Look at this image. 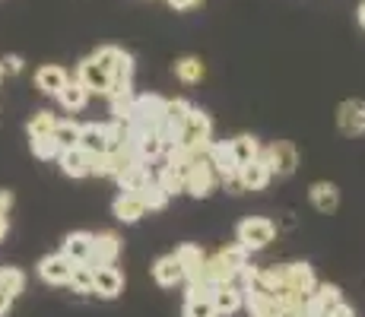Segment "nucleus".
Listing matches in <instances>:
<instances>
[{
	"label": "nucleus",
	"instance_id": "obj_28",
	"mask_svg": "<svg viewBox=\"0 0 365 317\" xmlns=\"http://www.w3.org/2000/svg\"><path fill=\"white\" fill-rule=\"evenodd\" d=\"M232 143V156H235V162L238 165H245V162H255V159H261L264 156V150H261V143H257L255 137H235V140H229Z\"/></svg>",
	"mask_w": 365,
	"mask_h": 317
},
{
	"label": "nucleus",
	"instance_id": "obj_37",
	"mask_svg": "<svg viewBox=\"0 0 365 317\" xmlns=\"http://www.w3.org/2000/svg\"><path fill=\"white\" fill-rule=\"evenodd\" d=\"M327 317H356V311L346 305V301H340V305H334L331 311H327Z\"/></svg>",
	"mask_w": 365,
	"mask_h": 317
},
{
	"label": "nucleus",
	"instance_id": "obj_36",
	"mask_svg": "<svg viewBox=\"0 0 365 317\" xmlns=\"http://www.w3.org/2000/svg\"><path fill=\"white\" fill-rule=\"evenodd\" d=\"M0 63H4V70H10V73H19V70L26 67L23 58H16V54H6V58L0 61Z\"/></svg>",
	"mask_w": 365,
	"mask_h": 317
},
{
	"label": "nucleus",
	"instance_id": "obj_12",
	"mask_svg": "<svg viewBox=\"0 0 365 317\" xmlns=\"http://www.w3.org/2000/svg\"><path fill=\"white\" fill-rule=\"evenodd\" d=\"M210 301H213V308H216V314L220 317H232V314H238L245 308V292L235 283L216 286L213 295H210Z\"/></svg>",
	"mask_w": 365,
	"mask_h": 317
},
{
	"label": "nucleus",
	"instance_id": "obj_10",
	"mask_svg": "<svg viewBox=\"0 0 365 317\" xmlns=\"http://www.w3.org/2000/svg\"><path fill=\"white\" fill-rule=\"evenodd\" d=\"M70 273H73V264H70L64 254H48V257H41V264H38V276L45 279L48 286H67Z\"/></svg>",
	"mask_w": 365,
	"mask_h": 317
},
{
	"label": "nucleus",
	"instance_id": "obj_17",
	"mask_svg": "<svg viewBox=\"0 0 365 317\" xmlns=\"http://www.w3.org/2000/svg\"><path fill=\"white\" fill-rule=\"evenodd\" d=\"M286 289H292V292L299 295H312L314 289H318V276H314V270L308 264H286Z\"/></svg>",
	"mask_w": 365,
	"mask_h": 317
},
{
	"label": "nucleus",
	"instance_id": "obj_9",
	"mask_svg": "<svg viewBox=\"0 0 365 317\" xmlns=\"http://www.w3.org/2000/svg\"><path fill=\"white\" fill-rule=\"evenodd\" d=\"M270 178H273V172H270V165H267L264 156L238 165V175H235V181H238L242 190H264L267 185H270Z\"/></svg>",
	"mask_w": 365,
	"mask_h": 317
},
{
	"label": "nucleus",
	"instance_id": "obj_42",
	"mask_svg": "<svg viewBox=\"0 0 365 317\" xmlns=\"http://www.w3.org/2000/svg\"><path fill=\"white\" fill-rule=\"evenodd\" d=\"M356 19H359V26H362V29H365V0H362V4H359V10H356Z\"/></svg>",
	"mask_w": 365,
	"mask_h": 317
},
{
	"label": "nucleus",
	"instance_id": "obj_5",
	"mask_svg": "<svg viewBox=\"0 0 365 317\" xmlns=\"http://www.w3.org/2000/svg\"><path fill=\"white\" fill-rule=\"evenodd\" d=\"M264 159H267V165H270V172L277 175V178H289V175L299 168V150L289 143V140H277L273 146H267Z\"/></svg>",
	"mask_w": 365,
	"mask_h": 317
},
{
	"label": "nucleus",
	"instance_id": "obj_20",
	"mask_svg": "<svg viewBox=\"0 0 365 317\" xmlns=\"http://www.w3.org/2000/svg\"><path fill=\"white\" fill-rule=\"evenodd\" d=\"M308 200H312V207L318 209V213H334L336 207H340V190L331 181H314L312 187H308Z\"/></svg>",
	"mask_w": 365,
	"mask_h": 317
},
{
	"label": "nucleus",
	"instance_id": "obj_34",
	"mask_svg": "<svg viewBox=\"0 0 365 317\" xmlns=\"http://www.w3.org/2000/svg\"><path fill=\"white\" fill-rule=\"evenodd\" d=\"M185 317H220L210 298H185Z\"/></svg>",
	"mask_w": 365,
	"mask_h": 317
},
{
	"label": "nucleus",
	"instance_id": "obj_43",
	"mask_svg": "<svg viewBox=\"0 0 365 317\" xmlns=\"http://www.w3.org/2000/svg\"><path fill=\"white\" fill-rule=\"evenodd\" d=\"M283 317H308L305 311H289V314H283Z\"/></svg>",
	"mask_w": 365,
	"mask_h": 317
},
{
	"label": "nucleus",
	"instance_id": "obj_32",
	"mask_svg": "<svg viewBox=\"0 0 365 317\" xmlns=\"http://www.w3.org/2000/svg\"><path fill=\"white\" fill-rule=\"evenodd\" d=\"M0 289H4L6 295H23L26 292V273L23 270H16V266H4L0 270Z\"/></svg>",
	"mask_w": 365,
	"mask_h": 317
},
{
	"label": "nucleus",
	"instance_id": "obj_4",
	"mask_svg": "<svg viewBox=\"0 0 365 317\" xmlns=\"http://www.w3.org/2000/svg\"><path fill=\"white\" fill-rule=\"evenodd\" d=\"M207 162L213 165L216 178H220L222 185L238 187V181H235L238 162H235V156H232V143H229V140H213V143H210V150H207Z\"/></svg>",
	"mask_w": 365,
	"mask_h": 317
},
{
	"label": "nucleus",
	"instance_id": "obj_40",
	"mask_svg": "<svg viewBox=\"0 0 365 317\" xmlns=\"http://www.w3.org/2000/svg\"><path fill=\"white\" fill-rule=\"evenodd\" d=\"M10 305H13V295H6L4 289H0V317H6V311H10Z\"/></svg>",
	"mask_w": 365,
	"mask_h": 317
},
{
	"label": "nucleus",
	"instance_id": "obj_3",
	"mask_svg": "<svg viewBox=\"0 0 365 317\" xmlns=\"http://www.w3.org/2000/svg\"><path fill=\"white\" fill-rule=\"evenodd\" d=\"M163 115H165V98L163 95H156V93L133 95V108H130L128 124L146 127V130H156V124L163 121Z\"/></svg>",
	"mask_w": 365,
	"mask_h": 317
},
{
	"label": "nucleus",
	"instance_id": "obj_39",
	"mask_svg": "<svg viewBox=\"0 0 365 317\" xmlns=\"http://www.w3.org/2000/svg\"><path fill=\"white\" fill-rule=\"evenodd\" d=\"M168 6H172V10H191V6H197L200 0H165Z\"/></svg>",
	"mask_w": 365,
	"mask_h": 317
},
{
	"label": "nucleus",
	"instance_id": "obj_41",
	"mask_svg": "<svg viewBox=\"0 0 365 317\" xmlns=\"http://www.w3.org/2000/svg\"><path fill=\"white\" fill-rule=\"evenodd\" d=\"M6 232H10V219H6V216H0V241L6 238Z\"/></svg>",
	"mask_w": 365,
	"mask_h": 317
},
{
	"label": "nucleus",
	"instance_id": "obj_35",
	"mask_svg": "<svg viewBox=\"0 0 365 317\" xmlns=\"http://www.w3.org/2000/svg\"><path fill=\"white\" fill-rule=\"evenodd\" d=\"M32 152H35V159H41V162H51V159H58V156H61V146L54 143V137L32 140Z\"/></svg>",
	"mask_w": 365,
	"mask_h": 317
},
{
	"label": "nucleus",
	"instance_id": "obj_33",
	"mask_svg": "<svg viewBox=\"0 0 365 317\" xmlns=\"http://www.w3.org/2000/svg\"><path fill=\"white\" fill-rule=\"evenodd\" d=\"M137 197H140V200H143V207H146V209H163L165 203H168V194H165V190L156 185V181H150V185H146L143 190H140Z\"/></svg>",
	"mask_w": 365,
	"mask_h": 317
},
{
	"label": "nucleus",
	"instance_id": "obj_21",
	"mask_svg": "<svg viewBox=\"0 0 365 317\" xmlns=\"http://www.w3.org/2000/svg\"><path fill=\"white\" fill-rule=\"evenodd\" d=\"M80 146L83 152H89V156H102V152H108V137H105V124H83L80 127Z\"/></svg>",
	"mask_w": 365,
	"mask_h": 317
},
{
	"label": "nucleus",
	"instance_id": "obj_15",
	"mask_svg": "<svg viewBox=\"0 0 365 317\" xmlns=\"http://www.w3.org/2000/svg\"><path fill=\"white\" fill-rule=\"evenodd\" d=\"M67 83H70V73L64 67H58V63H45V67L35 70V89L45 95H61V89Z\"/></svg>",
	"mask_w": 365,
	"mask_h": 317
},
{
	"label": "nucleus",
	"instance_id": "obj_16",
	"mask_svg": "<svg viewBox=\"0 0 365 317\" xmlns=\"http://www.w3.org/2000/svg\"><path fill=\"white\" fill-rule=\"evenodd\" d=\"M61 254L70 264H89L93 257V232H70L61 244Z\"/></svg>",
	"mask_w": 365,
	"mask_h": 317
},
{
	"label": "nucleus",
	"instance_id": "obj_7",
	"mask_svg": "<svg viewBox=\"0 0 365 317\" xmlns=\"http://www.w3.org/2000/svg\"><path fill=\"white\" fill-rule=\"evenodd\" d=\"M216 185H220V178H216L213 165L207 159L194 162L185 172V194H191V197H210L216 190Z\"/></svg>",
	"mask_w": 365,
	"mask_h": 317
},
{
	"label": "nucleus",
	"instance_id": "obj_45",
	"mask_svg": "<svg viewBox=\"0 0 365 317\" xmlns=\"http://www.w3.org/2000/svg\"><path fill=\"white\" fill-rule=\"evenodd\" d=\"M261 317H283V314H261Z\"/></svg>",
	"mask_w": 365,
	"mask_h": 317
},
{
	"label": "nucleus",
	"instance_id": "obj_23",
	"mask_svg": "<svg viewBox=\"0 0 365 317\" xmlns=\"http://www.w3.org/2000/svg\"><path fill=\"white\" fill-rule=\"evenodd\" d=\"M111 209H115L118 219L128 222V225L140 222V219L146 216V207H143V200H140L137 194H118V197H115V203H111Z\"/></svg>",
	"mask_w": 365,
	"mask_h": 317
},
{
	"label": "nucleus",
	"instance_id": "obj_11",
	"mask_svg": "<svg viewBox=\"0 0 365 317\" xmlns=\"http://www.w3.org/2000/svg\"><path fill=\"white\" fill-rule=\"evenodd\" d=\"M124 292V273L118 270L115 264L108 266H96V286H93V295H99V298H118V295Z\"/></svg>",
	"mask_w": 365,
	"mask_h": 317
},
{
	"label": "nucleus",
	"instance_id": "obj_31",
	"mask_svg": "<svg viewBox=\"0 0 365 317\" xmlns=\"http://www.w3.org/2000/svg\"><path fill=\"white\" fill-rule=\"evenodd\" d=\"M80 127L83 124H76V121H58V127H54V143L61 146V152L64 150H73L76 143H80Z\"/></svg>",
	"mask_w": 365,
	"mask_h": 317
},
{
	"label": "nucleus",
	"instance_id": "obj_19",
	"mask_svg": "<svg viewBox=\"0 0 365 317\" xmlns=\"http://www.w3.org/2000/svg\"><path fill=\"white\" fill-rule=\"evenodd\" d=\"M153 279H156L163 289H172V286L185 283V270H181L178 257H175V254H163V257L153 264Z\"/></svg>",
	"mask_w": 365,
	"mask_h": 317
},
{
	"label": "nucleus",
	"instance_id": "obj_26",
	"mask_svg": "<svg viewBox=\"0 0 365 317\" xmlns=\"http://www.w3.org/2000/svg\"><path fill=\"white\" fill-rule=\"evenodd\" d=\"M70 289L76 295H93L96 286V266L93 264H73V273H70Z\"/></svg>",
	"mask_w": 365,
	"mask_h": 317
},
{
	"label": "nucleus",
	"instance_id": "obj_13",
	"mask_svg": "<svg viewBox=\"0 0 365 317\" xmlns=\"http://www.w3.org/2000/svg\"><path fill=\"white\" fill-rule=\"evenodd\" d=\"M118 254H121V238H118L115 232H99V235H93V257H89L93 266L115 264Z\"/></svg>",
	"mask_w": 365,
	"mask_h": 317
},
{
	"label": "nucleus",
	"instance_id": "obj_29",
	"mask_svg": "<svg viewBox=\"0 0 365 317\" xmlns=\"http://www.w3.org/2000/svg\"><path fill=\"white\" fill-rule=\"evenodd\" d=\"M54 127H58V118L51 111H35L26 124V133H29V140H45L54 133Z\"/></svg>",
	"mask_w": 365,
	"mask_h": 317
},
{
	"label": "nucleus",
	"instance_id": "obj_1",
	"mask_svg": "<svg viewBox=\"0 0 365 317\" xmlns=\"http://www.w3.org/2000/svg\"><path fill=\"white\" fill-rule=\"evenodd\" d=\"M210 143H213V121H210L207 111L194 108L187 124L181 127V133H178V146L191 152L194 159H207Z\"/></svg>",
	"mask_w": 365,
	"mask_h": 317
},
{
	"label": "nucleus",
	"instance_id": "obj_8",
	"mask_svg": "<svg viewBox=\"0 0 365 317\" xmlns=\"http://www.w3.org/2000/svg\"><path fill=\"white\" fill-rule=\"evenodd\" d=\"M76 80L89 89V95H108L111 93V76L93 61V54L76 63Z\"/></svg>",
	"mask_w": 365,
	"mask_h": 317
},
{
	"label": "nucleus",
	"instance_id": "obj_25",
	"mask_svg": "<svg viewBox=\"0 0 365 317\" xmlns=\"http://www.w3.org/2000/svg\"><path fill=\"white\" fill-rule=\"evenodd\" d=\"M58 98H61V105H64L67 111H83V108H86V102H89V89L73 76V80H70L67 86L61 89Z\"/></svg>",
	"mask_w": 365,
	"mask_h": 317
},
{
	"label": "nucleus",
	"instance_id": "obj_38",
	"mask_svg": "<svg viewBox=\"0 0 365 317\" xmlns=\"http://www.w3.org/2000/svg\"><path fill=\"white\" fill-rule=\"evenodd\" d=\"M10 207H13V194L10 190H0V216L10 213Z\"/></svg>",
	"mask_w": 365,
	"mask_h": 317
},
{
	"label": "nucleus",
	"instance_id": "obj_44",
	"mask_svg": "<svg viewBox=\"0 0 365 317\" xmlns=\"http://www.w3.org/2000/svg\"><path fill=\"white\" fill-rule=\"evenodd\" d=\"M4 73H6V70H4V63H0V80H4Z\"/></svg>",
	"mask_w": 365,
	"mask_h": 317
},
{
	"label": "nucleus",
	"instance_id": "obj_18",
	"mask_svg": "<svg viewBox=\"0 0 365 317\" xmlns=\"http://www.w3.org/2000/svg\"><path fill=\"white\" fill-rule=\"evenodd\" d=\"M58 162H61V172H64L67 178H86V175H93V156H89V152H83L80 146L64 150L58 156Z\"/></svg>",
	"mask_w": 365,
	"mask_h": 317
},
{
	"label": "nucleus",
	"instance_id": "obj_2",
	"mask_svg": "<svg viewBox=\"0 0 365 317\" xmlns=\"http://www.w3.org/2000/svg\"><path fill=\"white\" fill-rule=\"evenodd\" d=\"M235 238H238V244H242L248 254L264 251L267 244L277 238V225H273L270 219H264V216H248V219L238 222Z\"/></svg>",
	"mask_w": 365,
	"mask_h": 317
},
{
	"label": "nucleus",
	"instance_id": "obj_6",
	"mask_svg": "<svg viewBox=\"0 0 365 317\" xmlns=\"http://www.w3.org/2000/svg\"><path fill=\"white\" fill-rule=\"evenodd\" d=\"M336 127L343 137H365V98H346L336 108Z\"/></svg>",
	"mask_w": 365,
	"mask_h": 317
},
{
	"label": "nucleus",
	"instance_id": "obj_27",
	"mask_svg": "<svg viewBox=\"0 0 365 317\" xmlns=\"http://www.w3.org/2000/svg\"><path fill=\"white\" fill-rule=\"evenodd\" d=\"M191 111H194V105H191V102H185V98H172V102H165V115H163V121L181 133V127L187 124Z\"/></svg>",
	"mask_w": 365,
	"mask_h": 317
},
{
	"label": "nucleus",
	"instance_id": "obj_22",
	"mask_svg": "<svg viewBox=\"0 0 365 317\" xmlns=\"http://www.w3.org/2000/svg\"><path fill=\"white\" fill-rule=\"evenodd\" d=\"M150 165L146 162H133L121 175H118V185H121V194H140L146 185H150Z\"/></svg>",
	"mask_w": 365,
	"mask_h": 317
},
{
	"label": "nucleus",
	"instance_id": "obj_24",
	"mask_svg": "<svg viewBox=\"0 0 365 317\" xmlns=\"http://www.w3.org/2000/svg\"><path fill=\"white\" fill-rule=\"evenodd\" d=\"M175 76H178L185 86H194V83H200L203 76H207V67H203L200 58L187 54V58H178V61H175Z\"/></svg>",
	"mask_w": 365,
	"mask_h": 317
},
{
	"label": "nucleus",
	"instance_id": "obj_30",
	"mask_svg": "<svg viewBox=\"0 0 365 317\" xmlns=\"http://www.w3.org/2000/svg\"><path fill=\"white\" fill-rule=\"evenodd\" d=\"M156 185L163 187L168 197H178V194H185V172H181V168H172V165H165L163 172H159Z\"/></svg>",
	"mask_w": 365,
	"mask_h": 317
},
{
	"label": "nucleus",
	"instance_id": "obj_14",
	"mask_svg": "<svg viewBox=\"0 0 365 317\" xmlns=\"http://www.w3.org/2000/svg\"><path fill=\"white\" fill-rule=\"evenodd\" d=\"M175 257H178L181 270H185V283H187V286L200 283V276H203V264H207V254H203L197 244H181V248L175 251Z\"/></svg>",
	"mask_w": 365,
	"mask_h": 317
}]
</instances>
